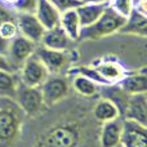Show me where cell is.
<instances>
[{
	"instance_id": "obj_1",
	"label": "cell",
	"mask_w": 147,
	"mask_h": 147,
	"mask_svg": "<svg viewBox=\"0 0 147 147\" xmlns=\"http://www.w3.org/2000/svg\"><path fill=\"white\" fill-rule=\"evenodd\" d=\"M26 115L13 98L0 97V147H12Z\"/></svg>"
},
{
	"instance_id": "obj_2",
	"label": "cell",
	"mask_w": 147,
	"mask_h": 147,
	"mask_svg": "<svg viewBox=\"0 0 147 147\" xmlns=\"http://www.w3.org/2000/svg\"><path fill=\"white\" fill-rule=\"evenodd\" d=\"M124 22L125 18L117 14L109 5L96 22L92 23L90 26L81 28L79 40L80 39H83V40H98V39L106 38V36L119 34Z\"/></svg>"
},
{
	"instance_id": "obj_3",
	"label": "cell",
	"mask_w": 147,
	"mask_h": 147,
	"mask_svg": "<svg viewBox=\"0 0 147 147\" xmlns=\"http://www.w3.org/2000/svg\"><path fill=\"white\" fill-rule=\"evenodd\" d=\"M81 132L72 123H63L48 129L36 142V147H79Z\"/></svg>"
},
{
	"instance_id": "obj_4",
	"label": "cell",
	"mask_w": 147,
	"mask_h": 147,
	"mask_svg": "<svg viewBox=\"0 0 147 147\" xmlns=\"http://www.w3.org/2000/svg\"><path fill=\"white\" fill-rule=\"evenodd\" d=\"M13 99L26 116H36L45 107L40 88L27 86L22 83H18Z\"/></svg>"
},
{
	"instance_id": "obj_5",
	"label": "cell",
	"mask_w": 147,
	"mask_h": 147,
	"mask_svg": "<svg viewBox=\"0 0 147 147\" xmlns=\"http://www.w3.org/2000/svg\"><path fill=\"white\" fill-rule=\"evenodd\" d=\"M40 92L45 107L54 106L58 102L63 101L70 92V80L62 74L49 75L48 79L41 84Z\"/></svg>"
},
{
	"instance_id": "obj_6",
	"label": "cell",
	"mask_w": 147,
	"mask_h": 147,
	"mask_svg": "<svg viewBox=\"0 0 147 147\" xmlns=\"http://www.w3.org/2000/svg\"><path fill=\"white\" fill-rule=\"evenodd\" d=\"M17 74L20 83L27 86H34V88H40L41 84L51 75L47 67L44 66V63L38 58L35 53L23 62Z\"/></svg>"
},
{
	"instance_id": "obj_7",
	"label": "cell",
	"mask_w": 147,
	"mask_h": 147,
	"mask_svg": "<svg viewBox=\"0 0 147 147\" xmlns=\"http://www.w3.org/2000/svg\"><path fill=\"white\" fill-rule=\"evenodd\" d=\"M35 54L44 63V66L47 67L51 75L62 74L66 67H70V62L72 61V51L70 49L69 51H56V49H49L38 44Z\"/></svg>"
},
{
	"instance_id": "obj_8",
	"label": "cell",
	"mask_w": 147,
	"mask_h": 147,
	"mask_svg": "<svg viewBox=\"0 0 147 147\" xmlns=\"http://www.w3.org/2000/svg\"><path fill=\"white\" fill-rule=\"evenodd\" d=\"M36 47H38V44L32 43L31 40H28L25 36L18 34L16 38L9 40L7 57L10 61V63H12L18 71V70L21 69V66L23 65V62H25L28 57H31L35 53Z\"/></svg>"
},
{
	"instance_id": "obj_9",
	"label": "cell",
	"mask_w": 147,
	"mask_h": 147,
	"mask_svg": "<svg viewBox=\"0 0 147 147\" xmlns=\"http://www.w3.org/2000/svg\"><path fill=\"white\" fill-rule=\"evenodd\" d=\"M16 23L18 27V34L25 36L35 44H40L45 28L41 26L34 13H17Z\"/></svg>"
},
{
	"instance_id": "obj_10",
	"label": "cell",
	"mask_w": 147,
	"mask_h": 147,
	"mask_svg": "<svg viewBox=\"0 0 147 147\" xmlns=\"http://www.w3.org/2000/svg\"><path fill=\"white\" fill-rule=\"evenodd\" d=\"M123 147H147V125L123 119Z\"/></svg>"
},
{
	"instance_id": "obj_11",
	"label": "cell",
	"mask_w": 147,
	"mask_h": 147,
	"mask_svg": "<svg viewBox=\"0 0 147 147\" xmlns=\"http://www.w3.org/2000/svg\"><path fill=\"white\" fill-rule=\"evenodd\" d=\"M123 119L132 120L147 125V96L146 93L133 94L129 96L127 102V107L123 114Z\"/></svg>"
},
{
	"instance_id": "obj_12",
	"label": "cell",
	"mask_w": 147,
	"mask_h": 147,
	"mask_svg": "<svg viewBox=\"0 0 147 147\" xmlns=\"http://www.w3.org/2000/svg\"><path fill=\"white\" fill-rule=\"evenodd\" d=\"M93 67L99 74V76L103 79L106 85H109V84H117L128 72L120 62L114 61V59L99 61Z\"/></svg>"
},
{
	"instance_id": "obj_13",
	"label": "cell",
	"mask_w": 147,
	"mask_h": 147,
	"mask_svg": "<svg viewBox=\"0 0 147 147\" xmlns=\"http://www.w3.org/2000/svg\"><path fill=\"white\" fill-rule=\"evenodd\" d=\"M123 134V117L102 123L99 133L101 147H116L120 145Z\"/></svg>"
},
{
	"instance_id": "obj_14",
	"label": "cell",
	"mask_w": 147,
	"mask_h": 147,
	"mask_svg": "<svg viewBox=\"0 0 147 147\" xmlns=\"http://www.w3.org/2000/svg\"><path fill=\"white\" fill-rule=\"evenodd\" d=\"M119 86L128 96L133 94L146 93L147 92V74L146 70L142 69L140 71L127 72V75L119 81Z\"/></svg>"
},
{
	"instance_id": "obj_15",
	"label": "cell",
	"mask_w": 147,
	"mask_h": 147,
	"mask_svg": "<svg viewBox=\"0 0 147 147\" xmlns=\"http://www.w3.org/2000/svg\"><path fill=\"white\" fill-rule=\"evenodd\" d=\"M71 43L72 40L66 35L59 25L44 31V35L40 40V45L56 51H69Z\"/></svg>"
},
{
	"instance_id": "obj_16",
	"label": "cell",
	"mask_w": 147,
	"mask_h": 147,
	"mask_svg": "<svg viewBox=\"0 0 147 147\" xmlns=\"http://www.w3.org/2000/svg\"><path fill=\"white\" fill-rule=\"evenodd\" d=\"M35 17L41 23L45 30L48 28H53L59 25V17L61 13L48 1V0H38L35 7V12H34Z\"/></svg>"
},
{
	"instance_id": "obj_17",
	"label": "cell",
	"mask_w": 147,
	"mask_h": 147,
	"mask_svg": "<svg viewBox=\"0 0 147 147\" xmlns=\"http://www.w3.org/2000/svg\"><path fill=\"white\" fill-rule=\"evenodd\" d=\"M121 34H128V35H136L141 38H146L147 35V14L138 12L133 8L130 14L125 18V22L123 25Z\"/></svg>"
},
{
	"instance_id": "obj_18",
	"label": "cell",
	"mask_w": 147,
	"mask_h": 147,
	"mask_svg": "<svg viewBox=\"0 0 147 147\" xmlns=\"http://www.w3.org/2000/svg\"><path fill=\"white\" fill-rule=\"evenodd\" d=\"M59 26L66 32V35L71 39L72 41L79 40L81 32V23L79 20V16L75 9H70L66 12L61 13L59 17Z\"/></svg>"
},
{
	"instance_id": "obj_19",
	"label": "cell",
	"mask_w": 147,
	"mask_h": 147,
	"mask_svg": "<svg viewBox=\"0 0 147 147\" xmlns=\"http://www.w3.org/2000/svg\"><path fill=\"white\" fill-rule=\"evenodd\" d=\"M107 7L109 4H83L81 3L75 9L79 16V20H80L81 27L90 26L92 23L96 22Z\"/></svg>"
},
{
	"instance_id": "obj_20",
	"label": "cell",
	"mask_w": 147,
	"mask_h": 147,
	"mask_svg": "<svg viewBox=\"0 0 147 147\" xmlns=\"http://www.w3.org/2000/svg\"><path fill=\"white\" fill-rule=\"evenodd\" d=\"M93 115L99 123L111 121L114 119L121 117L116 105L107 98H101L97 102L93 109Z\"/></svg>"
},
{
	"instance_id": "obj_21",
	"label": "cell",
	"mask_w": 147,
	"mask_h": 147,
	"mask_svg": "<svg viewBox=\"0 0 147 147\" xmlns=\"http://www.w3.org/2000/svg\"><path fill=\"white\" fill-rule=\"evenodd\" d=\"M99 84L93 81L92 79L83 75H72V88L83 97H93L99 94L101 90Z\"/></svg>"
},
{
	"instance_id": "obj_22",
	"label": "cell",
	"mask_w": 147,
	"mask_h": 147,
	"mask_svg": "<svg viewBox=\"0 0 147 147\" xmlns=\"http://www.w3.org/2000/svg\"><path fill=\"white\" fill-rule=\"evenodd\" d=\"M18 83H20V79H18L17 72L0 70V97L13 98Z\"/></svg>"
},
{
	"instance_id": "obj_23",
	"label": "cell",
	"mask_w": 147,
	"mask_h": 147,
	"mask_svg": "<svg viewBox=\"0 0 147 147\" xmlns=\"http://www.w3.org/2000/svg\"><path fill=\"white\" fill-rule=\"evenodd\" d=\"M110 8L115 10L117 14L127 18L134 8L133 0H110Z\"/></svg>"
},
{
	"instance_id": "obj_24",
	"label": "cell",
	"mask_w": 147,
	"mask_h": 147,
	"mask_svg": "<svg viewBox=\"0 0 147 147\" xmlns=\"http://www.w3.org/2000/svg\"><path fill=\"white\" fill-rule=\"evenodd\" d=\"M17 35H18V27L17 23H16V20L7 21V22H4L0 26V36L3 39H5V40L9 41Z\"/></svg>"
},
{
	"instance_id": "obj_25",
	"label": "cell",
	"mask_w": 147,
	"mask_h": 147,
	"mask_svg": "<svg viewBox=\"0 0 147 147\" xmlns=\"http://www.w3.org/2000/svg\"><path fill=\"white\" fill-rule=\"evenodd\" d=\"M59 13H63L70 9H76L81 4L80 0H48Z\"/></svg>"
},
{
	"instance_id": "obj_26",
	"label": "cell",
	"mask_w": 147,
	"mask_h": 147,
	"mask_svg": "<svg viewBox=\"0 0 147 147\" xmlns=\"http://www.w3.org/2000/svg\"><path fill=\"white\" fill-rule=\"evenodd\" d=\"M38 0H18L13 10L16 13H34Z\"/></svg>"
},
{
	"instance_id": "obj_27",
	"label": "cell",
	"mask_w": 147,
	"mask_h": 147,
	"mask_svg": "<svg viewBox=\"0 0 147 147\" xmlns=\"http://www.w3.org/2000/svg\"><path fill=\"white\" fill-rule=\"evenodd\" d=\"M16 16H17V13H16L13 9L0 4V26H1L4 22H7V21L16 20Z\"/></svg>"
},
{
	"instance_id": "obj_28",
	"label": "cell",
	"mask_w": 147,
	"mask_h": 147,
	"mask_svg": "<svg viewBox=\"0 0 147 147\" xmlns=\"http://www.w3.org/2000/svg\"><path fill=\"white\" fill-rule=\"evenodd\" d=\"M0 70H7V71H12V72H18L17 69L10 63V61L8 59L7 56L0 53Z\"/></svg>"
},
{
	"instance_id": "obj_29",
	"label": "cell",
	"mask_w": 147,
	"mask_h": 147,
	"mask_svg": "<svg viewBox=\"0 0 147 147\" xmlns=\"http://www.w3.org/2000/svg\"><path fill=\"white\" fill-rule=\"evenodd\" d=\"M8 44H9V41L5 40V39H3L1 36H0V53L4 54V56H7V52H8Z\"/></svg>"
},
{
	"instance_id": "obj_30",
	"label": "cell",
	"mask_w": 147,
	"mask_h": 147,
	"mask_svg": "<svg viewBox=\"0 0 147 147\" xmlns=\"http://www.w3.org/2000/svg\"><path fill=\"white\" fill-rule=\"evenodd\" d=\"M83 4H110V0H80Z\"/></svg>"
},
{
	"instance_id": "obj_31",
	"label": "cell",
	"mask_w": 147,
	"mask_h": 147,
	"mask_svg": "<svg viewBox=\"0 0 147 147\" xmlns=\"http://www.w3.org/2000/svg\"><path fill=\"white\" fill-rule=\"evenodd\" d=\"M17 3H18V0H0V4L4 5V7L10 8V9H13Z\"/></svg>"
},
{
	"instance_id": "obj_32",
	"label": "cell",
	"mask_w": 147,
	"mask_h": 147,
	"mask_svg": "<svg viewBox=\"0 0 147 147\" xmlns=\"http://www.w3.org/2000/svg\"><path fill=\"white\" fill-rule=\"evenodd\" d=\"M138 1H141V0H133V3H134V5H136V4H137V3H138Z\"/></svg>"
},
{
	"instance_id": "obj_33",
	"label": "cell",
	"mask_w": 147,
	"mask_h": 147,
	"mask_svg": "<svg viewBox=\"0 0 147 147\" xmlns=\"http://www.w3.org/2000/svg\"><path fill=\"white\" fill-rule=\"evenodd\" d=\"M116 147H123V146H121V145H119V146H116Z\"/></svg>"
}]
</instances>
